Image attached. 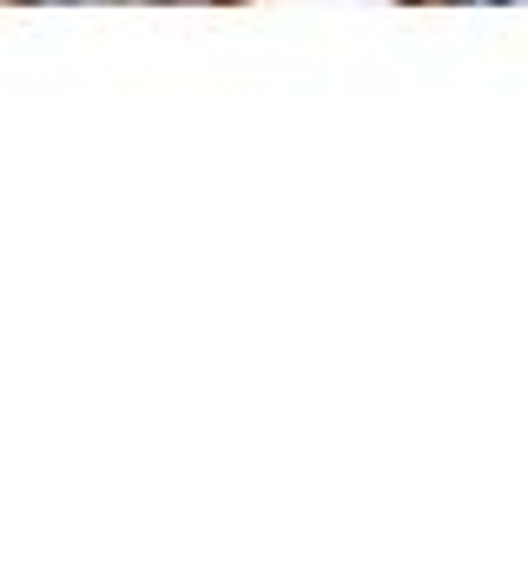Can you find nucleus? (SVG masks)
Listing matches in <instances>:
<instances>
[{
    "label": "nucleus",
    "mask_w": 528,
    "mask_h": 568,
    "mask_svg": "<svg viewBox=\"0 0 528 568\" xmlns=\"http://www.w3.org/2000/svg\"><path fill=\"white\" fill-rule=\"evenodd\" d=\"M496 7H528V0H496Z\"/></svg>",
    "instance_id": "f257e3e1"
}]
</instances>
